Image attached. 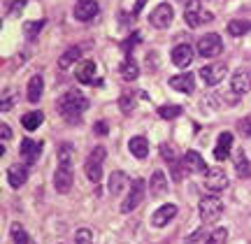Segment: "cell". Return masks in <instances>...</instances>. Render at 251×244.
<instances>
[{
  "label": "cell",
  "mask_w": 251,
  "mask_h": 244,
  "mask_svg": "<svg viewBox=\"0 0 251 244\" xmlns=\"http://www.w3.org/2000/svg\"><path fill=\"white\" fill-rule=\"evenodd\" d=\"M56 109H58V114L65 117L68 121H75V119L84 114L86 109H89V98L79 93V91H68V93H63L58 102H56Z\"/></svg>",
  "instance_id": "1"
},
{
  "label": "cell",
  "mask_w": 251,
  "mask_h": 244,
  "mask_svg": "<svg viewBox=\"0 0 251 244\" xmlns=\"http://www.w3.org/2000/svg\"><path fill=\"white\" fill-rule=\"evenodd\" d=\"M212 12H207V9H202V5H200V0H188L186 7H184V21H186L191 28H198L202 26V24H209L212 21Z\"/></svg>",
  "instance_id": "2"
},
{
  "label": "cell",
  "mask_w": 251,
  "mask_h": 244,
  "mask_svg": "<svg viewBox=\"0 0 251 244\" xmlns=\"http://www.w3.org/2000/svg\"><path fill=\"white\" fill-rule=\"evenodd\" d=\"M224 214V202L216 195H205L200 200V219L202 223H216Z\"/></svg>",
  "instance_id": "3"
},
{
  "label": "cell",
  "mask_w": 251,
  "mask_h": 244,
  "mask_svg": "<svg viewBox=\"0 0 251 244\" xmlns=\"http://www.w3.org/2000/svg\"><path fill=\"white\" fill-rule=\"evenodd\" d=\"M105 146H96L91 156L86 158V165H84V172H86V177H89L93 184H98L102 179V161H105Z\"/></svg>",
  "instance_id": "4"
},
{
  "label": "cell",
  "mask_w": 251,
  "mask_h": 244,
  "mask_svg": "<svg viewBox=\"0 0 251 244\" xmlns=\"http://www.w3.org/2000/svg\"><path fill=\"white\" fill-rule=\"evenodd\" d=\"M224 51V42H221V37L216 35V33H207L198 40V54L202 56V58H214Z\"/></svg>",
  "instance_id": "5"
},
{
  "label": "cell",
  "mask_w": 251,
  "mask_h": 244,
  "mask_svg": "<svg viewBox=\"0 0 251 244\" xmlns=\"http://www.w3.org/2000/svg\"><path fill=\"white\" fill-rule=\"evenodd\" d=\"M226 74H228L226 63H209L205 68H200V77H202V81L207 86H216L219 81L226 79Z\"/></svg>",
  "instance_id": "6"
},
{
  "label": "cell",
  "mask_w": 251,
  "mask_h": 244,
  "mask_svg": "<svg viewBox=\"0 0 251 244\" xmlns=\"http://www.w3.org/2000/svg\"><path fill=\"white\" fill-rule=\"evenodd\" d=\"M230 89H233V93H237V96L249 93L251 91V68H240V70H235L233 79H230Z\"/></svg>",
  "instance_id": "7"
},
{
  "label": "cell",
  "mask_w": 251,
  "mask_h": 244,
  "mask_svg": "<svg viewBox=\"0 0 251 244\" xmlns=\"http://www.w3.org/2000/svg\"><path fill=\"white\" fill-rule=\"evenodd\" d=\"M172 19H175V12H172V7L168 5V2H163V5H158V7L151 12L149 21H151L153 28H168L172 24Z\"/></svg>",
  "instance_id": "8"
},
{
  "label": "cell",
  "mask_w": 251,
  "mask_h": 244,
  "mask_svg": "<svg viewBox=\"0 0 251 244\" xmlns=\"http://www.w3.org/2000/svg\"><path fill=\"white\" fill-rule=\"evenodd\" d=\"M72 181H75V177H72V170L70 165H58L54 172V186L58 193H68V191L72 189Z\"/></svg>",
  "instance_id": "9"
},
{
  "label": "cell",
  "mask_w": 251,
  "mask_h": 244,
  "mask_svg": "<svg viewBox=\"0 0 251 244\" xmlns=\"http://www.w3.org/2000/svg\"><path fill=\"white\" fill-rule=\"evenodd\" d=\"M181 163H184V168H186L188 172H196V174H207V172H209L205 158L198 154V151H186V154L181 156Z\"/></svg>",
  "instance_id": "10"
},
{
  "label": "cell",
  "mask_w": 251,
  "mask_h": 244,
  "mask_svg": "<svg viewBox=\"0 0 251 244\" xmlns=\"http://www.w3.org/2000/svg\"><path fill=\"white\" fill-rule=\"evenodd\" d=\"M142 200H144V184H142V181H135V184H133V191H130V193L126 195V200L121 202V212H124V214L133 212V209L137 207Z\"/></svg>",
  "instance_id": "11"
},
{
  "label": "cell",
  "mask_w": 251,
  "mask_h": 244,
  "mask_svg": "<svg viewBox=\"0 0 251 244\" xmlns=\"http://www.w3.org/2000/svg\"><path fill=\"white\" fill-rule=\"evenodd\" d=\"M177 205H161V207L153 212V217H151V226L153 228H163V226H168V221H172V219L177 217Z\"/></svg>",
  "instance_id": "12"
},
{
  "label": "cell",
  "mask_w": 251,
  "mask_h": 244,
  "mask_svg": "<svg viewBox=\"0 0 251 244\" xmlns=\"http://www.w3.org/2000/svg\"><path fill=\"white\" fill-rule=\"evenodd\" d=\"M98 2L96 0H81L75 5V19L77 21H91V19L98 17Z\"/></svg>",
  "instance_id": "13"
},
{
  "label": "cell",
  "mask_w": 251,
  "mask_h": 244,
  "mask_svg": "<svg viewBox=\"0 0 251 244\" xmlns=\"http://www.w3.org/2000/svg\"><path fill=\"white\" fill-rule=\"evenodd\" d=\"M205 186L207 191H212V193H219V191H224L226 186H228V177H226L224 170H209L205 174Z\"/></svg>",
  "instance_id": "14"
},
{
  "label": "cell",
  "mask_w": 251,
  "mask_h": 244,
  "mask_svg": "<svg viewBox=\"0 0 251 244\" xmlns=\"http://www.w3.org/2000/svg\"><path fill=\"white\" fill-rule=\"evenodd\" d=\"M172 63L177 68H188L193 63V47L191 45H177L172 49Z\"/></svg>",
  "instance_id": "15"
},
{
  "label": "cell",
  "mask_w": 251,
  "mask_h": 244,
  "mask_svg": "<svg viewBox=\"0 0 251 244\" xmlns=\"http://www.w3.org/2000/svg\"><path fill=\"white\" fill-rule=\"evenodd\" d=\"M170 86L179 93H193L196 91V77L191 73H184V74H175L170 77Z\"/></svg>",
  "instance_id": "16"
},
{
  "label": "cell",
  "mask_w": 251,
  "mask_h": 244,
  "mask_svg": "<svg viewBox=\"0 0 251 244\" xmlns=\"http://www.w3.org/2000/svg\"><path fill=\"white\" fill-rule=\"evenodd\" d=\"M40 151H42V145H40V142H33L30 137H26V140L21 142V158H24V163H26V165L37 163Z\"/></svg>",
  "instance_id": "17"
},
{
  "label": "cell",
  "mask_w": 251,
  "mask_h": 244,
  "mask_svg": "<svg viewBox=\"0 0 251 244\" xmlns=\"http://www.w3.org/2000/svg\"><path fill=\"white\" fill-rule=\"evenodd\" d=\"M230 146H233V133L224 130V133L219 135L216 146H214V158H216V161H219V163L226 161V158L230 156Z\"/></svg>",
  "instance_id": "18"
},
{
  "label": "cell",
  "mask_w": 251,
  "mask_h": 244,
  "mask_svg": "<svg viewBox=\"0 0 251 244\" xmlns=\"http://www.w3.org/2000/svg\"><path fill=\"white\" fill-rule=\"evenodd\" d=\"M7 181L12 189H21L28 181V168L26 165H12L7 170Z\"/></svg>",
  "instance_id": "19"
},
{
  "label": "cell",
  "mask_w": 251,
  "mask_h": 244,
  "mask_svg": "<svg viewBox=\"0 0 251 244\" xmlns=\"http://www.w3.org/2000/svg\"><path fill=\"white\" fill-rule=\"evenodd\" d=\"M128 149H130V154L135 156V158H147L149 156V140L144 135H135L130 137V142H128Z\"/></svg>",
  "instance_id": "20"
},
{
  "label": "cell",
  "mask_w": 251,
  "mask_h": 244,
  "mask_svg": "<svg viewBox=\"0 0 251 244\" xmlns=\"http://www.w3.org/2000/svg\"><path fill=\"white\" fill-rule=\"evenodd\" d=\"M96 73H98L96 61H81V63L77 65V79H79L81 84H91L93 77H96Z\"/></svg>",
  "instance_id": "21"
},
{
  "label": "cell",
  "mask_w": 251,
  "mask_h": 244,
  "mask_svg": "<svg viewBox=\"0 0 251 244\" xmlns=\"http://www.w3.org/2000/svg\"><path fill=\"white\" fill-rule=\"evenodd\" d=\"M42 93H45V79L40 74H33L28 79V102H37L42 98Z\"/></svg>",
  "instance_id": "22"
},
{
  "label": "cell",
  "mask_w": 251,
  "mask_h": 244,
  "mask_svg": "<svg viewBox=\"0 0 251 244\" xmlns=\"http://www.w3.org/2000/svg\"><path fill=\"white\" fill-rule=\"evenodd\" d=\"M149 189H151L153 195H163V193H168V177H165L161 170H156L151 174V179H149Z\"/></svg>",
  "instance_id": "23"
},
{
  "label": "cell",
  "mask_w": 251,
  "mask_h": 244,
  "mask_svg": "<svg viewBox=\"0 0 251 244\" xmlns=\"http://www.w3.org/2000/svg\"><path fill=\"white\" fill-rule=\"evenodd\" d=\"M233 158H235V168H237V172H240V177H251V163H249V158H247V154H244L242 149H237Z\"/></svg>",
  "instance_id": "24"
},
{
  "label": "cell",
  "mask_w": 251,
  "mask_h": 244,
  "mask_svg": "<svg viewBox=\"0 0 251 244\" xmlns=\"http://www.w3.org/2000/svg\"><path fill=\"white\" fill-rule=\"evenodd\" d=\"M42 121H45V114H42V112H28V114L21 117V123H24L26 130H37V128L42 126Z\"/></svg>",
  "instance_id": "25"
},
{
  "label": "cell",
  "mask_w": 251,
  "mask_h": 244,
  "mask_svg": "<svg viewBox=\"0 0 251 244\" xmlns=\"http://www.w3.org/2000/svg\"><path fill=\"white\" fill-rule=\"evenodd\" d=\"M79 56H81L79 47H70L65 54H61V58H58V68H61V70H68L75 61H79Z\"/></svg>",
  "instance_id": "26"
},
{
  "label": "cell",
  "mask_w": 251,
  "mask_h": 244,
  "mask_svg": "<svg viewBox=\"0 0 251 244\" xmlns=\"http://www.w3.org/2000/svg\"><path fill=\"white\" fill-rule=\"evenodd\" d=\"M126 184H128V177H126L124 172H112V177H109V191H112V195H119L126 189Z\"/></svg>",
  "instance_id": "27"
},
{
  "label": "cell",
  "mask_w": 251,
  "mask_h": 244,
  "mask_svg": "<svg viewBox=\"0 0 251 244\" xmlns=\"http://www.w3.org/2000/svg\"><path fill=\"white\" fill-rule=\"evenodd\" d=\"M251 30V21H242V19H233L230 24H228V33L235 37H240V35H247Z\"/></svg>",
  "instance_id": "28"
},
{
  "label": "cell",
  "mask_w": 251,
  "mask_h": 244,
  "mask_svg": "<svg viewBox=\"0 0 251 244\" xmlns=\"http://www.w3.org/2000/svg\"><path fill=\"white\" fill-rule=\"evenodd\" d=\"M137 74H140V68H137V63H135L133 58H126L124 63H121V77L124 79H137Z\"/></svg>",
  "instance_id": "29"
},
{
  "label": "cell",
  "mask_w": 251,
  "mask_h": 244,
  "mask_svg": "<svg viewBox=\"0 0 251 244\" xmlns=\"http://www.w3.org/2000/svg\"><path fill=\"white\" fill-rule=\"evenodd\" d=\"M12 240H14V244H35L33 242V237L26 233V228L19 226V223L12 226Z\"/></svg>",
  "instance_id": "30"
},
{
  "label": "cell",
  "mask_w": 251,
  "mask_h": 244,
  "mask_svg": "<svg viewBox=\"0 0 251 244\" xmlns=\"http://www.w3.org/2000/svg\"><path fill=\"white\" fill-rule=\"evenodd\" d=\"M158 117L165 121H172V119L181 117V107L179 105H163V107H158Z\"/></svg>",
  "instance_id": "31"
},
{
  "label": "cell",
  "mask_w": 251,
  "mask_h": 244,
  "mask_svg": "<svg viewBox=\"0 0 251 244\" xmlns=\"http://www.w3.org/2000/svg\"><path fill=\"white\" fill-rule=\"evenodd\" d=\"M226 240H228V230L226 228H214L205 237V244H226Z\"/></svg>",
  "instance_id": "32"
},
{
  "label": "cell",
  "mask_w": 251,
  "mask_h": 244,
  "mask_svg": "<svg viewBox=\"0 0 251 244\" xmlns=\"http://www.w3.org/2000/svg\"><path fill=\"white\" fill-rule=\"evenodd\" d=\"M42 28H45V21H28V24H24V33H26L28 40H33V37L40 35Z\"/></svg>",
  "instance_id": "33"
},
{
  "label": "cell",
  "mask_w": 251,
  "mask_h": 244,
  "mask_svg": "<svg viewBox=\"0 0 251 244\" xmlns=\"http://www.w3.org/2000/svg\"><path fill=\"white\" fill-rule=\"evenodd\" d=\"M119 107H121L124 114H130V112L135 109V98L133 96H128V93H124V96L119 98Z\"/></svg>",
  "instance_id": "34"
},
{
  "label": "cell",
  "mask_w": 251,
  "mask_h": 244,
  "mask_svg": "<svg viewBox=\"0 0 251 244\" xmlns=\"http://www.w3.org/2000/svg\"><path fill=\"white\" fill-rule=\"evenodd\" d=\"M72 154H75L72 145H63V146H61V151H58V163H61V165H70Z\"/></svg>",
  "instance_id": "35"
},
{
  "label": "cell",
  "mask_w": 251,
  "mask_h": 244,
  "mask_svg": "<svg viewBox=\"0 0 251 244\" xmlns=\"http://www.w3.org/2000/svg\"><path fill=\"white\" fill-rule=\"evenodd\" d=\"M93 240V233H91L89 228H79L77 233H75V242L77 244H89Z\"/></svg>",
  "instance_id": "36"
},
{
  "label": "cell",
  "mask_w": 251,
  "mask_h": 244,
  "mask_svg": "<svg viewBox=\"0 0 251 244\" xmlns=\"http://www.w3.org/2000/svg\"><path fill=\"white\" fill-rule=\"evenodd\" d=\"M24 7H26V0H12L9 7H7V14L9 17H17V14L24 12Z\"/></svg>",
  "instance_id": "37"
},
{
  "label": "cell",
  "mask_w": 251,
  "mask_h": 244,
  "mask_svg": "<svg viewBox=\"0 0 251 244\" xmlns=\"http://www.w3.org/2000/svg\"><path fill=\"white\" fill-rule=\"evenodd\" d=\"M12 102H14V91H5L2 102H0V109H2V112H7V109L12 107Z\"/></svg>",
  "instance_id": "38"
},
{
  "label": "cell",
  "mask_w": 251,
  "mask_h": 244,
  "mask_svg": "<svg viewBox=\"0 0 251 244\" xmlns=\"http://www.w3.org/2000/svg\"><path fill=\"white\" fill-rule=\"evenodd\" d=\"M202 237H207V233H205V228H200L198 233H193V235H188L186 237V244H196V242H200Z\"/></svg>",
  "instance_id": "39"
},
{
  "label": "cell",
  "mask_w": 251,
  "mask_h": 244,
  "mask_svg": "<svg viewBox=\"0 0 251 244\" xmlns=\"http://www.w3.org/2000/svg\"><path fill=\"white\" fill-rule=\"evenodd\" d=\"M240 130H242V135L251 137V117H244L242 121H240Z\"/></svg>",
  "instance_id": "40"
},
{
  "label": "cell",
  "mask_w": 251,
  "mask_h": 244,
  "mask_svg": "<svg viewBox=\"0 0 251 244\" xmlns=\"http://www.w3.org/2000/svg\"><path fill=\"white\" fill-rule=\"evenodd\" d=\"M0 137H2V140H9V137H12V128H9L7 123H0Z\"/></svg>",
  "instance_id": "41"
},
{
  "label": "cell",
  "mask_w": 251,
  "mask_h": 244,
  "mask_svg": "<svg viewBox=\"0 0 251 244\" xmlns=\"http://www.w3.org/2000/svg\"><path fill=\"white\" fill-rule=\"evenodd\" d=\"M96 133H98V135H107V123H105V121H98V123H96Z\"/></svg>",
  "instance_id": "42"
},
{
  "label": "cell",
  "mask_w": 251,
  "mask_h": 244,
  "mask_svg": "<svg viewBox=\"0 0 251 244\" xmlns=\"http://www.w3.org/2000/svg\"><path fill=\"white\" fill-rule=\"evenodd\" d=\"M144 2H147V0H137V2H135V14H137V12H142Z\"/></svg>",
  "instance_id": "43"
}]
</instances>
